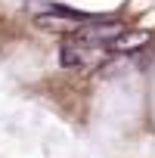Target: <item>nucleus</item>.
<instances>
[{"mask_svg":"<svg viewBox=\"0 0 155 158\" xmlns=\"http://www.w3.org/2000/svg\"><path fill=\"white\" fill-rule=\"evenodd\" d=\"M103 50H106V47H93V44H87V40L71 37V40H65V44L59 47V65H62V68H90V65L99 62Z\"/></svg>","mask_w":155,"mask_h":158,"instance_id":"1","label":"nucleus"},{"mask_svg":"<svg viewBox=\"0 0 155 158\" xmlns=\"http://www.w3.org/2000/svg\"><path fill=\"white\" fill-rule=\"evenodd\" d=\"M124 34V28L121 25H115V22H106V19H93V22H87V25H81L74 31V37L78 40H87V44H93V47H112L118 37Z\"/></svg>","mask_w":155,"mask_h":158,"instance_id":"2","label":"nucleus"},{"mask_svg":"<svg viewBox=\"0 0 155 158\" xmlns=\"http://www.w3.org/2000/svg\"><path fill=\"white\" fill-rule=\"evenodd\" d=\"M146 40H149V34H146V31H130V34L124 31V34H121V37H118V40H115L109 50H115V53H130V50L143 47Z\"/></svg>","mask_w":155,"mask_h":158,"instance_id":"3","label":"nucleus"}]
</instances>
